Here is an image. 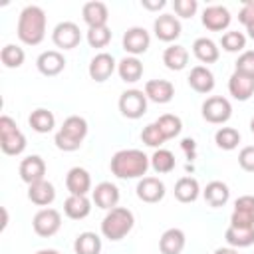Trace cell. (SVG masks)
<instances>
[{
  "label": "cell",
  "mask_w": 254,
  "mask_h": 254,
  "mask_svg": "<svg viewBox=\"0 0 254 254\" xmlns=\"http://www.w3.org/2000/svg\"><path fill=\"white\" fill-rule=\"evenodd\" d=\"M157 127L161 129V133L165 135V139H175L181 131H183V121L179 115H173V113H163L157 121Z\"/></svg>",
  "instance_id": "e575fe53"
},
{
  "label": "cell",
  "mask_w": 254,
  "mask_h": 254,
  "mask_svg": "<svg viewBox=\"0 0 254 254\" xmlns=\"http://www.w3.org/2000/svg\"><path fill=\"white\" fill-rule=\"evenodd\" d=\"M214 143L218 149L222 151H232L238 147L240 143V133L234 129V127H220L216 133H214Z\"/></svg>",
  "instance_id": "d590c367"
},
{
  "label": "cell",
  "mask_w": 254,
  "mask_h": 254,
  "mask_svg": "<svg viewBox=\"0 0 254 254\" xmlns=\"http://www.w3.org/2000/svg\"><path fill=\"white\" fill-rule=\"evenodd\" d=\"M117 73L119 77L125 81V83H135L141 79L143 75V64L139 58H133V56H127L123 58L121 62H117Z\"/></svg>",
  "instance_id": "f546056e"
},
{
  "label": "cell",
  "mask_w": 254,
  "mask_h": 254,
  "mask_svg": "<svg viewBox=\"0 0 254 254\" xmlns=\"http://www.w3.org/2000/svg\"><path fill=\"white\" fill-rule=\"evenodd\" d=\"M64 212L71 220H81L91 212V200L81 194H69L64 200Z\"/></svg>",
  "instance_id": "d4e9b609"
},
{
  "label": "cell",
  "mask_w": 254,
  "mask_h": 254,
  "mask_svg": "<svg viewBox=\"0 0 254 254\" xmlns=\"http://www.w3.org/2000/svg\"><path fill=\"white\" fill-rule=\"evenodd\" d=\"M230 22H232V16L226 6L214 4V6H206L202 10V26L210 32H222L230 26Z\"/></svg>",
  "instance_id": "8fae6325"
},
{
  "label": "cell",
  "mask_w": 254,
  "mask_h": 254,
  "mask_svg": "<svg viewBox=\"0 0 254 254\" xmlns=\"http://www.w3.org/2000/svg\"><path fill=\"white\" fill-rule=\"evenodd\" d=\"M119 111L127 119H139L147 113V95L141 89H127L119 97Z\"/></svg>",
  "instance_id": "52a82bcc"
},
{
  "label": "cell",
  "mask_w": 254,
  "mask_h": 254,
  "mask_svg": "<svg viewBox=\"0 0 254 254\" xmlns=\"http://www.w3.org/2000/svg\"><path fill=\"white\" fill-rule=\"evenodd\" d=\"M0 60H2V64H4L6 67L14 69V67H20V65L24 64L26 54H24V50H22L20 46H16V44H6V46L2 48V52H0Z\"/></svg>",
  "instance_id": "74e56055"
},
{
  "label": "cell",
  "mask_w": 254,
  "mask_h": 254,
  "mask_svg": "<svg viewBox=\"0 0 254 254\" xmlns=\"http://www.w3.org/2000/svg\"><path fill=\"white\" fill-rule=\"evenodd\" d=\"M173 8L177 12V16L181 18H192L198 10V2L196 0H175L173 2Z\"/></svg>",
  "instance_id": "b9f144b4"
},
{
  "label": "cell",
  "mask_w": 254,
  "mask_h": 254,
  "mask_svg": "<svg viewBox=\"0 0 254 254\" xmlns=\"http://www.w3.org/2000/svg\"><path fill=\"white\" fill-rule=\"evenodd\" d=\"M202 117L204 121L212 123V125H222L226 123L230 117H232V105L226 97L222 95H212V97H206L202 101Z\"/></svg>",
  "instance_id": "8992f818"
},
{
  "label": "cell",
  "mask_w": 254,
  "mask_h": 254,
  "mask_svg": "<svg viewBox=\"0 0 254 254\" xmlns=\"http://www.w3.org/2000/svg\"><path fill=\"white\" fill-rule=\"evenodd\" d=\"M234 210L254 212V194H242L234 200Z\"/></svg>",
  "instance_id": "bcb514c9"
},
{
  "label": "cell",
  "mask_w": 254,
  "mask_h": 254,
  "mask_svg": "<svg viewBox=\"0 0 254 254\" xmlns=\"http://www.w3.org/2000/svg\"><path fill=\"white\" fill-rule=\"evenodd\" d=\"M224 240L232 248H248L254 244V228H238V226H228L224 232Z\"/></svg>",
  "instance_id": "1f68e13d"
},
{
  "label": "cell",
  "mask_w": 254,
  "mask_h": 254,
  "mask_svg": "<svg viewBox=\"0 0 254 254\" xmlns=\"http://www.w3.org/2000/svg\"><path fill=\"white\" fill-rule=\"evenodd\" d=\"M141 6H143L145 10H151V12H155V10H161V8H165V6H167V2H165V0H155V2H151V0H143V2H141Z\"/></svg>",
  "instance_id": "c3c4849f"
},
{
  "label": "cell",
  "mask_w": 254,
  "mask_h": 254,
  "mask_svg": "<svg viewBox=\"0 0 254 254\" xmlns=\"http://www.w3.org/2000/svg\"><path fill=\"white\" fill-rule=\"evenodd\" d=\"M151 159V167L155 173L159 175H165V173H171L177 165L175 161V155L169 151V149H155V153L149 157Z\"/></svg>",
  "instance_id": "836d02e7"
},
{
  "label": "cell",
  "mask_w": 254,
  "mask_h": 254,
  "mask_svg": "<svg viewBox=\"0 0 254 254\" xmlns=\"http://www.w3.org/2000/svg\"><path fill=\"white\" fill-rule=\"evenodd\" d=\"M189 85L196 93H210L214 89V73L206 65H194L189 73Z\"/></svg>",
  "instance_id": "603a6c76"
},
{
  "label": "cell",
  "mask_w": 254,
  "mask_h": 254,
  "mask_svg": "<svg viewBox=\"0 0 254 254\" xmlns=\"http://www.w3.org/2000/svg\"><path fill=\"white\" fill-rule=\"evenodd\" d=\"M228 91L238 101H248L254 95V77L234 71L228 79Z\"/></svg>",
  "instance_id": "d6986e66"
},
{
  "label": "cell",
  "mask_w": 254,
  "mask_h": 254,
  "mask_svg": "<svg viewBox=\"0 0 254 254\" xmlns=\"http://www.w3.org/2000/svg\"><path fill=\"white\" fill-rule=\"evenodd\" d=\"M135 190H137L139 200L149 202V204H155V202L163 200L165 192H167L165 190V183L161 179H157V177H143V179H139Z\"/></svg>",
  "instance_id": "4fadbf2b"
},
{
  "label": "cell",
  "mask_w": 254,
  "mask_h": 254,
  "mask_svg": "<svg viewBox=\"0 0 254 254\" xmlns=\"http://www.w3.org/2000/svg\"><path fill=\"white\" fill-rule=\"evenodd\" d=\"M238 22L244 24L246 28L254 24V0H246L238 12Z\"/></svg>",
  "instance_id": "f6af8a7d"
},
{
  "label": "cell",
  "mask_w": 254,
  "mask_h": 254,
  "mask_svg": "<svg viewBox=\"0 0 254 254\" xmlns=\"http://www.w3.org/2000/svg\"><path fill=\"white\" fill-rule=\"evenodd\" d=\"M250 131H252V133H254V117H252V119H250Z\"/></svg>",
  "instance_id": "db71d44e"
},
{
  "label": "cell",
  "mask_w": 254,
  "mask_h": 254,
  "mask_svg": "<svg viewBox=\"0 0 254 254\" xmlns=\"http://www.w3.org/2000/svg\"><path fill=\"white\" fill-rule=\"evenodd\" d=\"M192 54L202 64H214L220 58V48L210 38H196L192 42Z\"/></svg>",
  "instance_id": "484cf974"
},
{
  "label": "cell",
  "mask_w": 254,
  "mask_h": 254,
  "mask_svg": "<svg viewBox=\"0 0 254 254\" xmlns=\"http://www.w3.org/2000/svg\"><path fill=\"white\" fill-rule=\"evenodd\" d=\"M0 149L4 155H20L26 149V135L8 115L0 117Z\"/></svg>",
  "instance_id": "5b68a950"
},
{
  "label": "cell",
  "mask_w": 254,
  "mask_h": 254,
  "mask_svg": "<svg viewBox=\"0 0 254 254\" xmlns=\"http://www.w3.org/2000/svg\"><path fill=\"white\" fill-rule=\"evenodd\" d=\"M214 254H238V250L232 248V246H228V248H216Z\"/></svg>",
  "instance_id": "681fc988"
},
{
  "label": "cell",
  "mask_w": 254,
  "mask_h": 254,
  "mask_svg": "<svg viewBox=\"0 0 254 254\" xmlns=\"http://www.w3.org/2000/svg\"><path fill=\"white\" fill-rule=\"evenodd\" d=\"M181 147L185 149V153H187L189 159H194V153H196V143H194V139H190V137L183 139V141H181Z\"/></svg>",
  "instance_id": "7dc6e473"
},
{
  "label": "cell",
  "mask_w": 254,
  "mask_h": 254,
  "mask_svg": "<svg viewBox=\"0 0 254 254\" xmlns=\"http://www.w3.org/2000/svg\"><path fill=\"white\" fill-rule=\"evenodd\" d=\"M85 135H87V121L79 115H69L60 127V131L54 135V143L60 151L71 153L81 147Z\"/></svg>",
  "instance_id": "3957f363"
},
{
  "label": "cell",
  "mask_w": 254,
  "mask_h": 254,
  "mask_svg": "<svg viewBox=\"0 0 254 254\" xmlns=\"http://www.w3.org/2000/svg\"><path fill=\"white\" fill-rule=\"evenodd\" d=\"M135 226V216L129 208L125 206H115L111 210H107V214L101 220V234L111 240L117 242L121 238H125Z\"/></svg>",
  "instance_id": "277c9868"
},
{
  "label": "cell",
  "mask_w": 254,
  "mask_h": 254,
  "mask_svg": "<svg viewBox=\"0 0 254 254\" xmlns=\"http://www.w3.org/2000/svg\"><path fill=\"white\" fill-rule=\"evenodd\" d=\"M187 244V236L181 228H167L159 238L161 254H181Z\"/></svg>",
  "instance_id": "7402d4cb"
},
{
  "label": "cell",
  "mask_w": 254,
  "mask_h": 254,
  "mask_svg": "<svg viewBox=\"0 0 254 254\" xmlns=\"http://www.w3.org/2000/svg\"><path fill=\"white\" fill-rule=\"evenodd\" d=\"M153 32L161 42H175L181 36L183 28L179 18H175L173 14H161L153 22Z\"/></svg>",
  "instance_id": "5bb4252c"
},
{
  "label": "cell",
  "mask_w": 254,
  "mask_h": 254,
  "mask_svg": "<svg viewBox=\"0 0 254 254\" xmlns=\"http://www.w3.org/2000/svg\"><path fill=\"white\" fill-rule=\"evenodd\" d=\"M8 226V210L2 206V224H0V230H4Z\"/></svg>",
  "instance_id": "f907efd6"
},
{
  "label": "cell",
  "mask_w": 254,
  "mask_h": 254,
  "mask_svg": "<svg viewBox=\"0 0 254 254\" xmlns=\"http://www.w3.org/2000/svg\"><path fill=\"white\" fill-rule=\"evenodd\" d=\"M36 67L42 75L46 77H54V75H60L65 67V58L62 52L58 50H48V52H42L36 60Z\"/></svg>",
  "instance_id": "9a60e30c"
},
{
  "label": "cell",
  "mask_w": 254,
  "mask_h": 254,
  "mask_svg": "<svg viewBox=\"0 0 254 254\" xmlns=\"http://www.w3.org/2000/svg\"><path fill=\"white\" fill-rule=\"evenodd\" d=\"M145 95L155 103H169L175 95V85L169 79H149L145 83Z\"/></svg>",
  "instance_id": "ffe728a7"
},
{
  "label": "cell",
  "mask_w": 254,
  "mask_h": 254,
  "mask_svg": "<svg viewBox=\"0 0 254 254\" xmlns=\"http://www.w3.org/2000/svg\"><path fill=\"white\" fill-rule=\"evenodd\" d=\"M81 16H83V22L89 26V28H99V26H107V20H109V10L103 2H85L83 8H81Z\"/></svg>",
  "instance_id": "44dd1931"
},
{
  "label": "cell",
  "mask_w": 254,
  "mask_h": 254,
  "mask_svg": "<svg viewBox=\"0 0 254 254\" xmlns=\"http://www.w3.org/2000/svg\"><path fill=\"white\" fill-rule=\"evenodd\" d=\"M20 179L26 183V185H34L38 181H44L46 177V163L40 155H30L26 159H22L20 163Z\"/></svg>",
  "instance_id": "e0dca14e"
},
{
  "label": "cell",
  "mask_w": 254,
  "mask_h": 254,
  "mask_svg": "<svg viewBox=\"0 0 254 254\" xmlns=\"http://www.w3.org/2000/svg\"><path fill=\"white\" fill-rule=\"evenodd\" d=\"M115 69H117V62H115V58H113L111 54H107V52H101V54L93 56L91 62H89V67H87L89 77H91L93 81H97V83L109 79Z\"/></svg>",
  "instance_id": "7c38bea8"
},
{
  "label": "cell",
  "mask_w": 254,
  "mask_h": 254,
  "mask_svg": "<svg viewBox=\"0 0 254 254\" xmlns=\"http://www.w3.org/2000/svg\"><path fill=\"white\" fill-rule=\"evenodd\" d=\"M220 46L224 52L228 54H236V52H244L246 48V36L238 30H230V32H224L222 38H220Z\"/></svg>",
  "instance_id": "8d00e7d4"
},
{
  "label": "cell",
  "mask_w": 254,
  "mask_h": 254,
  "mask_svg": "<svg viewBox=\"0 0 254 254\" xmlns=\"http://www.w3.org/2000/svg\"><path fill=\"white\" fill-rule=\"evenodd\" d=\"M46 24H48L46 12L40 6L30 4L18 16L16 34H18V38H20L22 44H26V46H38L46 38Z\"/></svg>",
  "instance_id": "7a4b0ae2"
},
{
  "label": "cell",
  "mask_w": 254,
  "mask_h": 254,
  "mask_svg": "<svg viewBox=\"0 0 254 254\" xmlns=\"http://www.w3.org/2000/svg\"><path fill=\"white\" fill-rule=\"evenodd\" d=\"M75 254H101V238L95 232H79L73 240Z\"/></svg>",
  "instance_id": "4dcf8cb0"
},
{
  "label": "cell",
  "mask_w": 254,
  "mask_h": 254,
  "mask_svg": "<svg viewBox=\"0 0 254 254\" xmlns=\"http://www.w3.org/2000/svg\"><path fill=\"white\" fill-rule=\"evenodd\" d=\"M230 226H238V228H254V212L232 210V214H230Z\"/></svg>",
  "instance_id": "7bdbcfd3"
},
{
  "label": "cell",
  "mask_w": 254,
  "mask_h": 254,
  "mask_svg": "<svg viewBox=\"0 0 254 254\" xmlns=\"http://www.w3.org/2000/svg\"><path fill=\"white\" fill-rule=\"evenodd\" d=\"M163 64L171 71L185 69L187 64H189V50L185 46H179V44H173V46L165 48V52H163Z\"/></svg>",
  "instance_id": "83f0119b"
},
{
  "label": "cell",
  "mask_w": 254,
  "mask_h": 254,
  "mask_svg": "<svg viewBox=\"0 0 254 254\" xmlns=\"http://www.w3.org/2000/svg\"><path fill=\"white\" fill-rule=\"evenodd\" d=\"M200 194V185L194 177H181L175 183V198L179 202H194Z\"/></svg>",
  "instance_id": "f1b7e54d"
},
{
  "label": "cell",
  "mask_w": 254,
  "mask_h": 254,
  "mask_svg": "<svg viewBox=\"0 0 254 254\" xmlns=\"http://www.w3.org/2000/svg\"><path fill=\"white\" fill-rule=\"evenodd\" d=\"M65 187L69 190V194H81L87 196V192L91 190V177L87 173V169L83 167H71L65 175Z\"/></svg>",
  "instance_id": "ac0fdd59"
},
{
  "label": "cell",
  "mask_w": 254,
  "mask_h": 254,
  "mask_svg": "<svg viewBox=\"0 0 254 254\" xmlns=\"http://www.w3.org/2000/svg\"><path fill=\"white\" fill-rule=\"evenodd\" d=\"M28 198L38 206H48L56 200V187L46 179L28 185Z\"/></svg>",
  "instance_id": "cb8c5ba5"
},
{
  "label": "cell",
  "mask_w": 254,
  "mask_h": 254,
  "mask_svg": "<svg viewBox=\"0 0 254 254\" xmlns=\"http://www.w3.org/2000/svg\"><path fill=\"white\" fill-rule=\"evenodd\" d=\"M87 44L95 50L105 48L111 42V30L107 26H99V28H87Z\"/></svg>",
  "instance_id": "f35d334b"
},
{
  "label": "cell",
  "mask_w": 254,
  "mask_h": 254,
  "mask_svg": "<svg viewBox=\"0 0 254 254\" xmlns=\"http://www.w3.org/2000/svg\"><path fill=\"white\" fill-rule=\"evenodd\" d=\"M234 71H240V73H244V75L254 77V50H246V52H242V54L238 56Z\"/></svg>",
  "instance_id": "60d3db41"
},
{
  "label": "cell",
  "mask_w": 254,
  "mask_h": 254,
  "mask_svg": "<svg viewBox=\"0 0 254 254\" xmlns=\"http://www.w3.org/2000/svg\"><path fill=\"white\" fill-rule=\"evenodd\" d=\"M36 254H60V252L54 250V248H42V250H38Z\"/></svg>",
  "instance_id": "816d5d0a"
},
{
  "label": "cell",
  "mask_w": 254,
  "mask_h": 254,
  "mask_svg": "<svg viewBox=\"0 0 254 254\" xmlns=\"http://www.w3.org/2000/svg\"><path fill=\"white\" fill-rule=\"evenodd\" d=\"M119 189L117 185L109 183V181H103L99 185H95V189L91 190V198L95 202L97 208H103V210H111L117 206L119 202Z\"/></svg>",
  "instance_id": "2e32d148"
},
{
  "label": "cell",
  "mask_w": 254,
  "mask_h": 254,
  "mask_svg": "<svg viewBox=\"0 0 254 254\" xmlns=\"http://www.w3.org/2000/svg\"><path fill=\"white\" fill-rule=\"evenodd\" d=\"M238 165L248 171V173H254V145H248V147H242L240 153H238Z\"/></svg>",
  "instance_id": "ee69618b"
},
{
  "label": "cell",
  "mask_w": 254,
  "mask_h": 254,
  "mask_svg": "<svg viewBox=\"0 0 254 254\" xmlns=\"http://www.w3.org/2000/svg\"><path fill=\"white\" fill-rule=\"evenodd\" d=\"M202 196H204V200H206L212 208H218V206H224V204L228 202V198H230V189H228V185L222 183V181H210V183L204 187Z\"/></svg>",
  "instance_id": "4316f807"
},
{
  "label": "cell",
  "mask_w": 254,
  "mask_h": 254,
  "mask_svg": "<svg viewBox=\"0 0 254 254\" xmlns=\"http://www.w3.org/2000/svg\"><path fill=\"white\" fill-rule=\"evenodd\" d=\"M28 123L30 127L36 131V133H50L54 127H56V117L52 111L44 109V107H38L30 113L28 117Z\"/></svg>",
  "instance_id": "d6a6232c"
},
{
  "label": "cell",
  "mask_w": 254,
  "mask_h": 254,
  "mask_svg": "<svg viewBox=\"0 0 254 254\" xmlns=\"http://www.w3.org/2000/svg\"><path fill=\"white\" fill-rule=\"evenodd\" d=\"M141 141L147 145V147H153V149H161V145L167 141L165 135L161 133V129L157 127V123H149L143 127L141 131Z\"/></svg>",
  "instance_id": "ab89813d"
},
{
  "label": "cell",
  "mask_w": 254,
  "mask_h": 254,
  "mask_svg": "<svg viewBox=\"0 0 254 254\" xmlns=\"http://www.w3.org/2000/svg\"><path fill=\"white\" fill-rule=\"evenodd\" d=\"M121 44H123V50H125L129 56L137 58V56H141V54H145V52L149 50V46H151V36H149V32H147L145 28L133 26V28L125 30Z\"/></svg>",
  "instance_id": "30bf717a"
},
{
  "label": "cell",
  "mask_w": 254,
  "mask_h": 254,
  "mask_svg": "<svg viewBox=\"0 0 254 254\" xmlns=\"http://www.w3.org/2000/svg\"><path fill=\"white\" fill-rule=\"evenodd\" d=\"M32 226L38 236L50 238L62 228V214L56 208H40L32 218Z\"/></svg>",
  "instance_id": "ba28073f"
},
{
  "label": "cell",
  "mask_w": 254,
  "mask_h": 254,
  "mask_svg": "<svg viewBox=\"0 0 254 254\" xmlns=\"http://www.w3.org/2000/svg\"><path fill=\"white\" fill-rule=\"evenodd\" d=\"M246 32H248V38H252V40H254V24H252V26H248V28H246Z\"/></svg>",
  "instance_id": "f5cc1de1"
},
{
  "label": "cell",
  "mask_w": 254,
  "mask_h": 254,
  "mask_svg": "<svg viewBox=\"0 0 254 254\" xmlns=\"http://www.w3.org/2000/svg\"><path fill=\"white\" fill-rule=\"evenodd\" d=\"M52 42L60 50H73L81 42V30L75 22H69V20L60 22L52 32Z\"/></svg>",
  "instance_id": "9c48e42d"
},
{
  "label": "cell",
  "mask_w": 254,
  "mask_h": 254,
  "mask_svg": "<svg viewBox=\"0 0 254 254\" xmlns=\"http://www.w3.org/2000/svg\"><path fill=\"white\" fill-rule=\"evenodd\" d=\"M151 167V159L139 149H121L111 157L109 169L117 179H143Z\"/></svg>",
  "instance_id": "6da1fadb"
}]
</instances>
